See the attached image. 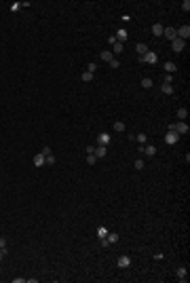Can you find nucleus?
I'll list each match as a JSON object with an SVG mask.
<instances>
[{"label":"nucleus","mask_w":190,"mask_h":283,"mask_svg":"<svg viewBox=\"0 0 190 283\" xmlns=\"http://www.w3.org/2000/svg\"><path fill=\"white\" fill-rule=\"evenodd\" d=\"M175 36H178V38H182V40H188V38H190V26H182V28H178V30H175Z\"/></svg>","instance_id":"nucleus-1"},{"label":"nucleus","mask_w":190,"mask_h":283,"mask_svg":"<svg viewBox=\"0 0 190 283\" xmlns=\"http://www.w3.org/2000/svg\"><path fill=\"white\" fill-rule=\"evenodd\" d=\"M171 49H173L175 53H182V51L186 49V40H182V38H175V40H171Z\"/></svg>","instance_id":"nucleus-2"},{"label":"nucleus","mask_w":190,"mask_h":283,"mask_svg":"<svg viewBox=\"0 0 190 283\" xmlns=\"http://www.w3.org/2000/svg\"><path fill=\"white\" fill-rule=\"evenodd\" d=\"M140 61H146V63H156V61H158V57H156V53H154V51H148L144 57H140Z\"/></svg>","instance_id":"nucleus-3"},{"label":"nucleus","mask_w":190,"mask_h":283,"mask_svg":"<svg viewBox=\"0 0 190 283\" xmlns=\"http://www.w3.org/2000/svg\"><path fill=\"white\" fill-rule=\"evenodd\" d=\"M188 131H190V127L184 123V121L175 123V133H178V135H184V133H188Z\"/></svg>","instance_id":"nucleus-4"},{"label":"nucleus","mask_w":190,"mask_h":283,"mask_svg":"<svg viewBox=\"0 0 190 283\" xmlns=\"http://www.w3.org/2000/svg\"><path fill=\"white\" fill-rule=\"evenodd\" d=\"M178 140H180V135H178L175 131H167V135H165V142H167V144L173 146V144H178Z\"/></svg>","instance_id":"nucleus-5"},{"label":"nucleus","mask_w":190,"mask_h":283,"mask_svg":"<svg viewBox=\"0 0 190 283\" xmlns=\"http://www.w3.org/2000/svg\"><path fill=\"white\" fill-rule=\"evenodd\" d=\"M110 144V133H99L97 135V146H108Z\"/></svg>","instance_id":"nucleus-6"},{"label":"nucleus","mask_w":190,"mask_h":283,"mask_svg":"<svg viewBox=\"0 0 190 283\" xmlns=\"http://www.w3.org/2000/svg\"><path fill=\"white\" fill-rule=\"evenodd\" d=\"M116 264H118V268H127V266H131V258L129 256H120Z\"/></svg>","instance_id":"nucleus-7"},{"label":"nucleus","mask_w":190,"mask_h":283,"mask_svg":"<svg viewBox=\"0 0 190 283\" xmlns=\"http://www.w3.org/2000/svg\"><path fill=\"white\" fill-rule=\"evenodd\" d=\"M114 36H116V40H118V43H123V40H127V36H129V32H127L125 28H118V32H116Z\"/></svg>","instance_id":"nucleus-8"},{"label":"nucleus","mask_w":190,"mask_h":283,"mask_svg":"<svg viewBox=\"0 0 190 283\" xmlns=\"http://www.w3.org/2000/svg\"><path fill=\"white\" fill-rule=\"evenodd\" d=\"M165 72H167V74L178 72V63H175V61H165Z\"/></svg>","instance_id":"nucleus-9"},{"label":"nucleus","mask_w":190,"mask_h":283,"mask_svg":"<svg viewBox=\"0 0 190 283\" xmlns=\"http://www.w3.org/2000/svg\"><path fill=\"white\" fill-rule=\"evenodd\" d=\"M42 165H47V163H45V154H42V152L34 154V167H42Z\"/></svg>","instance_id":"nucleus-10"},{"label":"nucleus","mask_w":190,"mask_h":283,"mask_svg":"<svg viewBox=\"0 0 190 283\" xmlns=\"http://www.w3.org/2000/svg\"><path fill=\"white\" fill-rule=\"evenodd\" d=\"M175 275H178V279H180V281H186V277H188V271H186V266H178Z\"/></svg>","instance_id":"nucleus-11"},{"label":"nucleus","mask_w":190,"mask_h":283,"mask_svg":"<svg viewBox=\"0 0 190 283\" xmlns=\"http://www.w3.org/2000/svg\"><path fill=\"white\" fill-rule=\"evenodd\" d=\"M163 36H167L169 40H175L178 36H175V28H165L163 30Z\"/></svg>","instance_id":"nucleus-12"},{"label":"nucleus","mask_w":190,"mask_h":283,"mask_svg":"<svg viewBox=\"0 0 190 283\" xmlns=\"http://www.w3.org/2000/svg\"><path fill=\"white\" fill-rule=\"evenodd\" d=\"M97 159H103L106 154H108V150H106V146H95V152H93Z\"/></svg>","instance_id":"nucleus-13"},{"label":"nucleus","mask_w":190,"mask_h":283,"mask_svg":"<svg viewBox=\"0 0 190 283\" xmlns=\"http://www.w3.org/2000/svg\"><path fill=\"white\" fill-rule=\"evenodd\" d=\"M163 30H165L163 23H152V34L154 36H163Z\"/></svg>","instance_id":"nucleus-14"},{"label":"nucleus","mask_w":190,"mask_h":283,"mask_svg":"<svg viewBox=\"0 0 190 283\" xmlns=\"http://www.w3.org/2000/svg\"><path fill=\"white\" fill-rule=\"evenodd\" d=\"M120 53H123V43L116 40V43L112 45V55H120Z\"/></svg>","instance_id":"nucleus-15"},{"label":"nucleus","mask_w":190,"mask_h":283,"mask_svg":"<svg viewBox=\"0 0 190 283\" xmlns=\"http://www.w3.org/2000/svg\"><path fill=\"white\" fill-rule=\"evenodd\" d=\"M99 57H101L103 61H108V63H110V61L114 59V55H112V51H101V55H99Z\"/></svg>","instance_id":"nucleus-16"},{"label":"nucleus","mask_w":190,"mask_h":283,"mask_svg":"<svg viewBox=\"0 0 190 283\" xmlns=\"http://www.w3.org/2000/svg\"><path fill=\"white\" fill-rule=\"evenodd\" d=\"M95 233H97V237H99V239H106V235H108V228H106V226H97V230H95Z\"/></svg>","instance_id":"nucleus-17"},{"label":"nucleus","mask_w":190,"mask_h":283,"mask_svg":"<svg viewBox=\"0 0 190 283\" xmlns=\"http://www.w3.org/2000/svg\"><path fill=\"white\" fill-rule=\"evenodd\" d=\"M135 51H137V55H146V53H148V47H146V45H144V43H140V45H137V47H135Z\"/></svg>","instance_id":"nucleus-18"},{"label":"nucleus","mask_w":190,"mask_h":283,"mask_svg":"<svg viewBox=\"0 0 190 283\" xmlns=\"http://www.w3.org/2000/svg\"><path fill=\"white\" fill-rule=\"evenodd\" d=\"M106 241L112 245V243H116V241H118V235H116V233H108V235H106Z\"/></svg>","instance_id":"nucleus-19"},{"label":"nucleus","mask_w":190,"mask_h":283,"mask_svg":"<svg viewBox=\"0 0 190 283\" xmlns=\"http://www.w3.org/2000/svg\"><path fill=\"white\" fill-rule=\"evenodd\" d=\"M144 154L154 156V154H156V148H154V146H144Z\"/></svg>","instance_id":"nucleus-20"},{"label":"nucleus","mask_w":190,"mask_h":283,"mask_svg":"<svg viewBox=\"0 0 190 283\" xmlns=\"http://www.w3.org/2000/svg\"><path fill=\"white\" fill-rule=\"evenodd\" d=\"M161 91H163V93H165V95H171V93H173V87H171V85H167V83H163V87H161Z\"/></svg>","instance_id":"nucleus-21"},{"label":"nucleus","mask_w":190,"mask_h":283,"mask_svg":"<svg viewBox=\"0 0 190 283\" xmlns=\"http://www.w3.org/2000/svg\"><path fill=\"white\" fill-rule=\"evenodd\" d=\"M146 140H148L146 133H137V135H135V142H137L140 146H146Z\"/></svg>","instance_id":"nucleus-22"},{"label":"nucleus","mask_w":190,"mask_h":283,"mask_svg":"<svg viewBox=\"0 0 190 283\" xmlns=\"http://www.w3.org/2000/svg\"><path fill=\"white\" fill-rule=\"evenodd\" d=\"M186 116H188V110H186V108H180V110H178V118H180V121H186Z\"/></svg>","instance_id":"nucleus-23"},{"label":"nucleus","mask_w":190,"mask_h":283,"mask_svg":"<svg viewBox=\"0 0 190 283\" xmlns=\"http://www.w3.org/2000/svg\"><path fill=\"white\" fill-rule=\"evenodd\" d=\"M112 127H114V131H118V133H120V131H125V123H123V121H116Z\"/></svg>","instance_id":"nucleus-24"},{"label":"nucleus","mask_w":190,"mask_h":283,"mask_svg":"<svg viewBox=\"0 0 190 283\" xmlns=\"http://www.w3.org/2000/svg\"><path fill=\"white\" fill-rule=\"evenodd\" d=\"M144 167H146V163H144V159H135V169H137V171H142Z\"/></svg>","instance_id":"nucleus-25"},{"label":"nucleus","mask_w":190,"mask_h":283,"mask_svg":"<svg viewBox=\"0 0 190 283\" xmlns=\"http://www.w3.org/2000/svg\"><path fill=\"white\" fill-rule=\"evenodd\" d=\"M80 78H83V83H89V80L93 78V74H91V72H83V74H80Z\"/></svg>","instance_id":"nucleus-26"},{"label":"nucleus","mask_w":190,"mask_h":283,"mask_svg":"<svg viewBox=\"0 0 190 283\" xmlns=\"http://www.w3.org/2000/svg\"><path fill=\"white\" fill-rule=\"evenodd\" d=\"M142 87L144 89H150L152 87V78H142Z\"/></svg>","instance_id":"nucleus-27"},{"label":"nucleus","mask_w":190,"mask_h":283,"mask_svg":"<svg viewBox=\"0 0 190 283\" xmlns=\"http://www.w3.org/2000/svg\"><path fill=\"white\" fill-rule=\"evenodd\" d=\"M55 161H57V159H55L53 154H49V156H45V163H47V165H55Z\"/></svg>","instance_id":"nucleus-28"},{"label":"nucleus","mask_w":190,"mask_h":283,"mask_svg":"<svg viewBox=\"0 0 190 283\" xmlns=\"http://www.w3.org/2000/svg\"><path fill=\"white\" fill-rule=\"evenodd\" d=\"M87 163H89V165H95V163H97V156H95V154H87Z\"/></svg>","instance_id":"nucleus-29"},{"label":"nucleus","mask_w":190,"mask_h":283,"mask_svg":"<svg viewBox=\"0 0 190 283\" xmlns=\"http://www.w3.org/2000/svg\"><path fill=\"white\" fill-rule=\"evenodd\" d=\"M95 70H97V63H95V61H91V63H89V68H87V72H91V74H93Z\"/></svg>","instance_id":"nucleus-30"},{"label":"nucleus","mask_w":190,"mask_h":283,"mask_svg":"<svg viewBox=\"0 0 190 283\" xmlns=\"http://www.w3.org/2000/svg\"><path fill=\"white\" fill-rule=\"evenodd\" d=\"M118 66H120V61H118V59H112V61H110V68H114V70H116Z\"/></svg>","instance_id":"nucleus-31"},{"label":"nucleus","mask_w":190,"mask_h":283,"mask_svg":"<svg viewBox=\"0 0 190 283\" xmlns=\"http://www.w3.org/2000/svg\"><path fill=\"white\" fill-rule=\"evenodd\" d=\"M165 83L171 85V83H173V74H165Z\"/></svg>","instance_id":"nucleus-32"},{"label":"nucleus","mask_w":190,"mask_h":283,"mask_svg":"<svg viewBox=\"0 0 190 283\" xmlns=\"http://www.w3.org/2000/svg\"><path fill=\"white\" fill-rule=\"evenodd\" d=\"M182 9H184V11H190V0H184V2H182Z\"/></svg>","instance_id":"nucleus-33"},{"label":"nucleus","mask_w":190,"mask_h":283,"mask_svg":"<svg viewBox=\"0 0 190 283\" xmlns=\"http://www.w3.org/2000/svg\"><path fill=\"white\" fill-rule=\"evenodd\" d=\"M40 152H42V154H45V156H49V154H53V152H51V148H49V146H45V148H42V150H40Z\"/></svg>","instance_id":"nucleus-34"},{"label":"nucleus","mask_w":190,"mask_h":283,"mask_svg":"<svg viewBox=\"0 0 190 283\" xmlns=\"http://www.w3.org/2000/svg\"><path fill=\"white\" fill-rule=\"evenodd\" d=\"M19 9H21L19 2H13V4H11V11H19Z\"/></svg>","instance_id":"nucleus-35"},{"label":"nucleus","mask_w":190,"mask_h":283,"mask_svg":"<svg viewBox=\"0 0 190 283\" xmlns=\"http://www.w3.org/2000/svg\"><path fill=\"white\" fill-rule=\"evenodd\" d=\"M2 247H6V239H4V237H0V249H2Z\"/></svg>","instance_id":"nucleus-36"},{"label":"nucleus","mask_w":190,"mask_h":283,"mask_svg":"<svg viewBox=\"0 0 190 283\" xmlns=\"http://www.w3.org/2000/svg\"><path fill=\"white\" fill-rule=\"evenodd\" d=\"M95 152V146H87V154H93Z\"/></svg>","instance_id":"nucleus-37"},{"label":"nucleus","mask_w":190,"mask_h":283,"mask_svg":"<svg viewBox=\"0 0 190 283\" xmlns=\"http://www.w3.org/2000/svg\"><path fill=\"white\" fill-rule=\"evenodd\" d=\"M2 258H4V256H2V251H0V260H2Z\"/></svg>","instance_id":"nucleus-38"}]
</instances>
